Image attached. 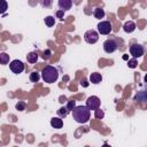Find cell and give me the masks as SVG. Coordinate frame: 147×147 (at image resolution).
Masks as SVG:
<instances>
[{"label": "cell", "instance_id": "1", "mask_svg": "<svg viewBox=\"0 0 147 147\" xmlns=\"http://www.w3.org/2000/svg\"><path fill=\"white\" fill-rule=\"evenodd\" d=\"M72 117L77 123H87L91 117V110L86 106H76L72 110Z\"/></svg>", "mask_w": 147, "mask_h": 147}, {"label": "cell", "instance_id": "2", "mask_svg": "<svg viewBox=\"0 0 147 147\" xmlns=\"http://www.w3.org/2000/svg\"><path fill=\"white\" fill-rule=\"evenodd\" d=\"M41 78L45 83H55L59 78V70L53 65H46L41 70Z\"/></svg>", "mask_w": 147, "mask_h": 147}, {"label": "cell", "instance_id": "3", "mask_svg": "<svg viewBox=\"0 0 147 147\" xmlns=\"http://www.w3.org/2000/svg\"><path fill=\"white\" fill-rule=\"evenodd\" d=\"M117 48H118V44H117V41L115 39L109 38V39L105 40V42H103V51L106 53H108V54L114 53Z\"/></svg>", "mask_w": 147, "mask_h": 147}, {"label": "cell", "instance_id": "4", "mask_svg": "<svg viewBox=\"0 0 147 147\" xmlns=\"http://www.w3.org/2000/svg\"><path fill=\"white\" fill-rule=\"evenodd\" d=\"M130 54L133 56V59H137V57H141L145 53V49H144V46L140 45V44H133L130 46Z\"/></svg>", "mask_w": 147, "mask_h": 147}, {"label": "cell", "instance_id": "5", "mask_svg": "<svg viewBox=\"0 0 147 147\" xmlns=\"http://www.w3.org/2000/svg\"><path fill=\"white\" fill-rule=\"evenodd\" d=\"M84 40L87 44H95L99 40V33L95 30H87L84 33Z\"/></svg>", "mask_w": 147, "mask_h": 147}, {"label": "cell", "instance_id": "6", "mask_svg": "<svg viewBox=\"0 0 147 147\" xmlns=\"http://www.w3.org/2000/svg\"><path fill=\"white\" fill-rule=\"evenodd\" d=\"M111 30H113V26L109 21H101L98 24V31L100 34H109Z\"/></svg>", "mask_w": 147, "mask_h": 147}, {"label": "cell", "instance_id": "7", "mask_svg": "<svg viewBox=\"0 0 147 147\" xmlns=\"http://www.w3.org/2000/svg\"><path fill=\"white\" fill-rule=\"evenodd\" d=\"M100 99L95 95H92V96H88L87 100H86V107L90 109V110H96L100 108Z\"/></svg>", "mask_w": 147, "mask_h": 147}, {"label": "cell", "instance_id": "8", "mask_svg": "<svg viewBox=\"0 0 147 147\" xmlns=\"http://www.w3.org/2000/svg\"><path fill=\"white\" fill-rule=\"evenodd\" d=\"M9 68L14 74H21L24 70V64L20 60H13L9 63Z\"/></svg>", "mask_w": 147, "mask_h": 147}, {"label": "cell", "instance_id": "9", "mask_svg": "<svg viewBox=\"0 0 147 147\" xmlns=\"http://www.w3.org/2000/svg\"><path fill=\"white\" fill-rule=\"evenodd\" d=\"M134 101L139 103H147V87L141 88L136 93Z\"/></svg>", "mask_w": 147, "mask_h": 147}, {"label": "cell", "instance_id": "10", "mask_svg": "<svg viewBox=\"0 0 147 147\" xmlns=\"http://www.w3.org/2000/svg\"><path fill=\"white\" fill-rule=\"evenodd\" d=\"M57 6H59L60 10L65 11V10H69V9L71 8V6H72V1H71V0H59Z\"/></svg>", "mask_w": 147, "mask_h": 147}, {"label": "cell", "instance_id": "11", "mask_svg": "<svg viewBox=\"0 0 147 147\" xmlns=\"http://www.w3.org/2000/svg\"><path fill=\"white\" fill-rule=\"evenodd\" d=\"M123 30H124L126 33L133 32V31L136 30V23H134L133 21H127V22H125L124 25H123Z\"/></svg>", "mask_w": 147, "mask_h": 147}, {"label": "cell", "instance_id": "12", "mask_svg": "<svg viewBox=\"0 0 147 147\" xmlns=\"http://www.w3.org/2000/svg\"><path fill=\"white\" fill-rule=\"evenodd\" d=\"M51 125L54 129H62L63 126V121L61 119V117H53L51 119Z\"/></svg>", "mask_w": 147, "mask_h": 147}, {"label": "cell", "instance_id": "13", "mask_svg": "<svg viewBox=\"0 0 147 147\" xmlns=\"http://www.w3.org/2000/svg\"><path fill=\"white\" fill-rule=\"evenodd\" d=\"M101 80H102L101 74H99V72H92L90 75V82L92 84H99V83H101Z\"/></svg>", "mask_w": 147, "mask_h": 147}, {"label": "cell", "instance_id": "14", "mask_svg": "<svg viewBox=\"0 0 147 147\" xmlns=\"http://www.w3.org/2000/svg\"><path fill=\"white\" fill-rule=\"evenodd\" d=\"M93 15H94L95 18L101 20V18L105 17V10H103L102 8H100V7H96V8H94V10H93Z\"/></svg>", "mask_w": 147, "mask_h": 147}, {"label": "cell", "instance_id": "15", "mask_svg": "<svg viewBox=\"0 0 147 147\" xmlns=\"http://www.w3.org/2000/svg\"><path fill=\"white\" fill-rule=\"evenodd\" d=\"M26 60H28L29 63H36L38 61V54L36 52H30L26 55Z\"/></svg>", "mask_w": 147, "mask_h": 147}, {"label": "cell", "instance_id": "16", "mask_svg": "<svg viewBox=\"0 0 147 147\" xmlns=\"http://www.w3.org/2000/svg\"><path fill=\"white\" fill-rule=\"evenodd\" d=\"M39 79H40V74H39L38 71H32V72L30 74V80H31L32 83H38Z\"/></svg>", "mask_w": 147, "mask_h": 147}, {"label": "cell", "instance_id": "17", "mask_svg": "<svg viewBox=\"0 0 147 147\" xmlns=\"http://www.w3.org/2000/svg\"><path fill=\"white\" fill-rule=\"evenodd\" d=\"M44 22H45V24H46L48 28H52V26L55 24V18H54L53 16H46L45 20H44Z\"/></svg>", "mask_w": 147, "mask_h": 147}, {"label": "cell", "instance_id": "18", "mask_svg": "<svg viewBox=\"0 0 147 147\" xmlns=\"http://www.w3.org/2000/svg\"><path fill=\"white\" fill-rule=\"evenodd\" d=\"M8 62H9V55L7 53H1L0 54V63L2 65H6V64H8Z\"/></svg>", "mask_w": 147, "mask_h": 147}, {"label": "cell", "instance_id": "19", "mask_svg": "<svg viewBox=\"0 0 147 147\" xmlns=\"http://www.w3.org/2000/svg\"><path fill=\"white\" fill-rule=\"evenodd\" d=\"M68 113H69V110L67 109V107H61V108L57 110V115H59V117H67Z\"/></svg>", "mask_w": 147, "mask_h": 147}, {"label": "cell", "instance_id": "20", "mask_svg": "<svg viewBox=\"0 0 147 147\" xmlns=\"http://www.w3.org/2000/svg\"><path fill=\"white\" fill-rule=\"evenodd\" d=\"M94 116H95V118H98V119H102V118L105 117V113H103V110H101V109L99 108V109L94 110Z\"/></svg>", "mask_w": 147, "mask_h": 147}, {"label": "cell", "instance_id": "21", "mask_svg": "<svg viewBox=\"0 0 147 147\" xmlns=\"http://www.w3.org/2000/svg\"><path fill=\"white\" fill-rule=\"evenodd\" d=\"M15 107H16V109H17V110L23 111V110L25 109V103H24L23 101H18V102L16 103V106H15Z\"/></svg>", "mask_w": 147, "mask_h": 147}, {"label": "cell", "instance_id": "22", "mask_svg": "<svg viewBox=\"0 0 147 147\" xmlns=\"http://www.w3.org/2000/svg\"><path fill=\"white\" fill-rule=\"evenodd\" d=\"M75 107H76V101H75V100H70V101L68 102V106H67V109H68L69 111H70V110L72 111Z\"/></svg>", "mask_w": 147, "mask_h": 147}, {"label": "cell", "instance_id": "23", "mask_svg": "<svg viewBox=\"0 0 147 147\" xmlns=\"http://www.w3.org/2000/svg\"><path fill=\"white\" fill-rule=\"evenodd\" d=\"M137 60L136 59H132V60H129V62H127V65H129V68H136L137 67Z\"/></svg>", "mask_w": 147, "mask_h": 147}, {"label": "cell", "instance_id": "24", "mask_svg": "<svg viewBox=\"0 0 147 147\" xmlns=\"http://www.w3.org/2000/svg\"><path fill=\"white\" fill-rule=\"evenodd\" d=\"M51 55H52V52H51L49 49H46V51L44 52V55H42V57H44L45 60H48V59L51 57Z\"/></svg>", "mask_w": 147, "mask_h": 147}, {"label": "cell", "instance_id": "25", "mask_svg": "<svg viewBox=\"0 0 147 147\" xmlns=\"http://www.w3.org/2000/svg\"><path fill=\"white\" fill-rule=\"evenodd\" d=\"M40 5L42 6V7H49L51 5H52V1L51 0H48V1H40Z\"/></svg>", "mask_w": 147, "mask_h": 147}, {"label": "cell", "instance_id": "26", "mask_svg": "<svg viewBox=\"0 0 147 147\" xmlns=\"http://www.w3.org/2000/svg\"><path fill=\"white\" fill-rule=\"evenodd\" d=\"M63 15H64V11H63V10H57V11H56V16H57L60 20H63Z\"/></svg>", "mask_w": 147, "mask_h": 147}, {"label": "cell", "instance_id": "27", "mask_svg": "<svg viewBox=\"0 0 147 147\" xmlns=\"http://www.w3.org/2000/svg\"><path fill=\"white\" fill-rule=\"evenodd\" d=\"M6 9H7V2H6V1H2V10H1V11L3 13Z\"/></svg>", "mask_w": 147, "mask_h": 147}, {"label": "cell", "instance_id": "28", "mask_svg": "<svg viewBox=\"0 0 147 147\" xmlns=\"http://www.w3.org/2000/svg\"><path fill=\"white\" fill-rule=\"evenodd\" d=\"M101 147H111V146H110L109 144H107V142H105V144H103V145H102Z\"/></svg>", "mask_w": 147, "mask_h": 147}, {"label": "cell", "instance_id": "29", "mask_svg": "<svg viewBox=\"0 0 147 147\" xmlns=\"http://www.w3.org/2000/svg\"><path fill=\"white\" fill-rule=\"evenodd\" d=\"M80 83H82V85H84V86H87V84H86V82H85V80H82Z\"/></svg>", "mask_w": 147, "mask_h": 147}, {"label": "cell", "instance_id": "30", "mask_svg": "<svg viewBox=\"0 0 147 147\" xmlns=\"http://www.w3.org/2000/svg\"><path fill=\"white\" fill-rule=\"evenodd\" d=\"M144 80H145V83H147V74L145 75V77H144Z\"/></svg>", "mask_w": 147, "mask_h": 147}]
</instances>
